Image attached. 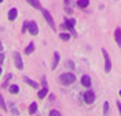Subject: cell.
Instances as JSON below:
<instances>
[{
  "label": "cell",
  "instance_id": "cell-1",
  "mask_svg": "<svg viewBox=\"0 0 121 116\" xmlns=\"http://www.w3.org/2000/svg\"><path fill=\"white\" fill-rule=\"evenodd\" d=\"M59 81H60L63 85H71L76 81V77L72 74V72H64V74H61L60 77H59Z\"/></svg>",
  "mask_w": 121,
  "mask_h": 116
},
{
  "label": "cell",
  "instance_id": "cell-2",
  "mask_svg": "<svg viewBox=\"0 0 121 116\" xmlns=\"http://www.w3.org/2000/svg\"><path fill=\"white\" fill-rule=\"evenodd\" d=\"M42 11V15H44V18H45V21L48 22V25H49L52 29H55L56 28V25H55V21H53V18H52V15H50V12L48 11V10H41Z\"/></svg>",
  "mask_w": 121,
  "mask_h": 116
},
{
  "label": "cell",
  "instance_id": "cell-3",
  "mask_svg": "<svg viewBox=\"0 0 121 116\" xmlns=\"http://www.w3.org/2000/svg\"><path fill=\"white\" fill-rule=\"evenodd\" d=\"M102 53H104V57H105V71L110 72V70H112V61H110L109 53H108L106 49H102Z\"/></svg>",
  "mask_w": 121,
  "mask_h": 116
},
{
  "label": "cell",
  "instance_id": "cell-4",
  "mask_svg": "<svg viewBox=\"0 0 121 116\" xmlns=\"http://www.w3.org/2000/svg\"><path fill=\"white\" fill-rule=\"evenodd\" d=\"M75 23H76V21H75V19H65V22H64V25H63V28H64V29H68V30H69V32L73 34V36H76L75 30H73Z\"/></svg>",
  "mask_w": 121,
  "mask_h": 116
},
{
  "label": "cell",
  "instance_id": "cell-5",
  "mask_svg": "<svg viewBox=\"0 0 121 116\" xmlns=\"http://www.w3.org/2000/svg\"><path fill=\"white\" fill-rule=\"evenodd\" d=\"M14 61H15V67L18 70H23V60L19 52H14Z\"/></svg>",
  "mask_w": 121,
  "mask_h": 116
},
{
  "label": "cell",
  "instance_id": "cell-6",
  "mask_svg": "<svg viewBox=\"0 0 121 116\" xmlns=\"http://www.w3.org/2000/svg\"><path fill=\"white\" fill-rule=\"evenodd\" d=\"M83 97H84V102L86 104H93L94 101H95V94H94L93 90H87Z\"/></svg>",
  "mask_w": 121,
  "mask_h": 116
},
{
  "label": "cell",
  "instance_id": "cell-7",
  "mask_svg": "<svg viewBox=\"0 0 121 116\" xmlns=\"http://www.w3.org/2000/svg\"><path fill=\"white\" fill-rule=\"evenodd\" d=\"M30 34H33V36H37L38 34V25L35 21H30L29 22V30H27Z\"/></svg>",
  "mask_w": 121,
  "mask_h": 116
},
{
  "label": "cell",
  "instance_id": "cell-8",
  "mask_svg": "<svg viewBox=\"0 0 121 116\" xmlns=\"http://www.w3.org/2000/svg\"><path fill=\"white\" fill-rule=\"evenodd\" d=\"M59 61H60V55H59V52H55L53 53V61H52V70H56L57 68Z\"/></svg>",
  "mask_w": 121,
  "mask_h": 116
},
{
  "label": "cell",
  "instance_id": "cell-9",
  "mask_svg": "<svg viewBox=\"0 0 121 116\" xmlns=\"http://www.w3.org/2000/svg\"><path fill=\"white\" fill-rule=\"evenodd\" d=\"M17 17H18V10L17 8H11L10 11H8V21H15L17 19Z\"/></svg>",
  "mask_w": 121,
  "mask_h": 116
},
{
  "label": "cell",
  "instance_id": "cell-10",
  "mask_svg": "<svg viewBox=\"0 0 121 116\" xmlns=\"http://www.w3.org/2000/svg\"><path fill=\"white\" fill-rule=\"evenodd\" d=\"M82 85L84 86V88H90L91 86V78L88 77V75H83L82 77Z\"/></svg>",
  "mask_w": 121,
  "mask_h": 116
},
{
  "label": "cell",
  "instance_id": "cell-11",
  "mask_svg": "<svg viewBox=\"0 0 121 116\" xmlns=\"http://www.w3.org/2000/svg\"><path fill=\"white\" fill-rule=\"evenodd\" d=\"M23 81L27 83V85H30L31 88H34V89H38V88H39L38 83L35 82V81H33V79H30V78H27V77H23Z\"/></svg>",
  "mask_w": 121,
  "mask_h": 116
},
{
  "label": "cell",
  "instance_id": "cell-12",
  "mask_svg": "<svg viewBox=\"0 0 121 116\" xmlns=\"http://www.w3.org/2000/svg\"><path fill=\"white\" fill-rule=\"evenodd\" d=\"M114 38H116V42H117V45L118 46H121V29L117 28L114 32Z\"/></svg>",
  "mask_w": 121,
  "mask_h": 116
},
{
  "label": "cell",
  "instance_id": "cell-13",
  "mask_svg": "<svg viewBox=\"0 0 121 116\" xmlns=\"http://www.w3.org/2000/svg\"><path fill=\"white\" fill-rule=\"evenodd\" d=\"M27 3L30 6H33L34 8H37V10H42L41 8V3H39V0H27Z\"/></svg>",
  "mask_w": 121,
  "mask_h": 116
},
{
  "label": "cell",
  "instance_id": "cell-14",
  "mask_svg": "<svg viewBox=\"0 0 121 116\" xmlns=\"http://www.w3.org/2000/svg\"><path fill=\"white\" fill-rule=\"evenodd\" d=\"M34 49H35V46H34V42H30V44L26 46V49H25V53L26 55H30V53H33Z\"/></svg>",
  "mask_w": 121,
  "mask_h": 116
},
{
  "label": "cell",
  "instance_id": "cell-15",
  "mask_svg": "<svg viewBox=\"0 0 121 116\" xmlns=\"http://www.w3.org/2000/svg\"><path fill=\"white\" fill-rule=\"evenodd\" d=\"M109 113H110L109 101H105V102H104V116H109Z\"/></svg>",
  "mask_w": 121,
  "mask_h": 116
},
{
  "label": "cell",
  "instance_id": "cell-16",
  "mask_svg": "<svg viewBox=\"0 0 121 116\" xmlns=\"http://www.w3.org/2000/svg\"><path fill=\"white\" fill-rule=\"evenodd\" d=\"M76 4H78V7H79V8H86V7L90 4V1H88V0H78Z\"/></svg>",
  "mask_w": 121,
  "mask_h": 116
},
{
  "label": "cell",
  "instance_id": "cell-17",
  "mask_svg": "<svg viewBox=\"0 0 121 116\" xmlns=\"http://www.w3.org/2000/svg\"><path fill=\"white\" fill-rule=\"evenodd\" d=\"M35 112H37V102L34 101V102H31L30 107H29V113H30V115H34Z\"/></svg>",
  "mask_w": 121,
  "mask_h": 116
},
{
  "label": "cell",
  "instance_id": "cell-18",
  "mask_svg": "<svg viewBox=\"0 0 121 116\" xmlns=\"http://www.w3.org/2000/svg\"><path fill=\"white\" fill-rule=\"evenodd\" d=\"M46 94H48V88H42L38 92V98H44Z\"/></svg>",
  "mask_w": 121,
  "mask_h": 116
},
{
  "label": "cell",
  "instance_id": "cell-19",
  "mask_svg": "<svg viewBox=\"0 0 121 116\" xmlns=\"http://www.w3.org/2000/svg\"><path fill=\"white\" fill-rule=\"evenodd\" d=\"M10 93L11 94L19 93V86H18V85H11V86H10Z\"/></svg>",
  "mask_w": 121,
  "mask_h": 116
},
{
  "label": "cell",
  "instance_id": "cell-20",
  "mask_svg": "<svg viewBox=\"0 0 121 116\" xmlns=\"http://www.w3.org/2000/svg\"><path fill=\"white\" fill-rule=\"evenodd\" d=\"M0 108L3 111H7V105H6V101H4V98H3V96L0 94Z\"/></svg>",
  "mask_w": 121,
  "mask_h": 116
},
{
  "label": "cell",
  "instance_id": "cell-21",
  "mask_svg": "<svg viewBox=\"0 0 121 116\" xmlns=\"http://www.w3.org/2000/svg\"><path fill=\"white\" fill-rule=\"evenodd\" d=\"M60 38L63 40V41H68V40H69V34H68V33H61L60 34Z\"/></svg>",
  "mask_w": 121,
  "mask_h": 116
},
{
  "label": "cell",
  "instance_id": "cell-22",
  "mask_svg": "<svg viewBox=\"0 0 121 116\" xmlns=\"http://www.w3.org/2000/svg\"><path fill=\"white\" fill-rule=\"evenodd\" d=\"M49 116H61V113L59 112V111H56V109H52L49 112Z\"/></svg>",
  "mask_w": 121,
  "mask_h": 116
},
{
  "label": "cell",
  "instance_id": "cell-23",
  "mask_svg": "<svg viewBox=\"0 0 121 116\" xmlns=\"http://www.w3.org/2000/svg\"><path fill=\"white\" fill-rule=\"evenodd\" d=\"M27 30H29V22H27V21H26V22L23 23V29H22V33H26Z\"/></svg>",
  "mask_w": 121,
  "mask_h": 116
},
{
  "label": "cell",
  "instance_id": "cell-24",
  "mask_svg": "<svg viewBox=\"0 0 121 116\" xmlns=\"http://www.w3.org/2000/svg\"><path fill=\"white\" fill-rule=\"evenodd\" d=\"M11 78H12V74H8V78H7V81H6V82L3 83V86H1V88H3V89H4V88H7V83H8V79H11Z\"/></svg>",
  "mask_w": 121,
  "mask_h": 116
},
{
  "label": "cell",
  "instance_id": "cell-25",
  "mask_svg": "<svg viewBox=\"0 0 121 116\" xmlns=\"http://www.w3.org/2000/svg\"><path fill=\"white\" fill-rule=\"evenodd\" d=\"M4 57H6V55H4V53H1V52H0V66H1V64H3V61H4Z\"/></svg>",
  "mask_w": 121,
  "mask_h": 116
},
{
  "label": "cell",
  "instance_id": "cell-26",
  "mask_svg": "<svg viewBox=\"0 0 121 116\" xmlns=\"http://www.w3.org/2000/svg\"><path fill=\"white\" fill-rule=\"evenodd\" d=\"M117 108H118V111H120V115H121V104H120V101L117 102Z\"/></svg>",
  "mask_w": 121,
  "mask_h": 116
},
{
  "label": "cell",
  "instance_id": "cell-27",
  "mask_svg": "<svg viewBox=\"0 0 121 116\" xmlns=\"http://www.w3.org/2000/svg\"><path fill=\"white\" fill-rule=\"evenodd\" d=\"M68 66H69V68H73V63L72 61H68Z\"/></svg>",
  "mask_w": 121,
  "mask_h": 116
},
{
  "label": "cell",
  "instance_id": "cell-28",
  "mask_svg": "<svg viewBox=\"0 0 121 116\" xmlns=\"http://www.w3.org/2000/svg\"><path fill=\"white\" fill-rule=\"evenodd\" d=\"M12 112H14L15 115H18V109H17V108H12Z\"/></svg>",
  "mask_w": 121,
  "mask_h": 116
},
{
  "label": "cell",
  "instance_id": "cell-29",
  "mask_svg": "<svg viewBox=\"0 0 121 116\" xmlns=\"http://www.w3.org/2000/svg\"><path fill=\"white\" fill-rule=\"evenodd\" d=\"M3 51V44H1V41H0V52Z\"/></svg>",
  "mask_w": 121,
  "mask_h": 116
},
{
  "label": "cell",
  "instance_id": "cell-30",
  "mask_svg": "<svg viewBox=\"0 0 121 116\" xmlns=\"http://www.w3.org/2000/svg\"><path fill=\"white\" fill-rule=\"evenodd\" d=\"M1 72H3V70H1V66H0V77H1Z\"/></svg>",
  "mask_w": 121,
  "mask_h": 116
},
{
  "label": "cell",
  "instance_id": "cell-31",
  "mask_svg": "<svg viewBox=\"0 0 121 116\" xmlns=\"http://www.w3.org/2000/svg\"><path fill=\"white\" fill-rule=\"evenodd\" d=\"M0 3H3V0H0Z\"/></svg>",
  "mask_w": 121,
  "mask_h": 116
},
{
  "label": "cell",
  "instance_id": "cell-32",
  "mask_svg": "<svg viewBox=\"0 0 121 116\" xmlns=\"http://www.w3.org/2000/svg\"><path fill=\"white\" fill-rule=\"evenodd\" d=\"M120 96H121V90H120Z\"/></svg>",
  "mask_w": 121,
  "mask_h": 116
}]
</instances>
